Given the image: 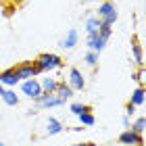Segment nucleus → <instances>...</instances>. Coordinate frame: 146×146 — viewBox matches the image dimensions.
I'll use <instances>...</instances> for the list:
<instances>
[{
	"label": "nucleus",
	"mask_w": 146,
	"mask_h": 146,
	"mask_svg": "<svg viewBox=\"0 0 146 146\" xmlns=\"http://www.w3.org/2000/svg\"><path fill=\"white\" fill-rule=\"evenodd\" d=\"M36 69V75H42V73H52V71H58L63 67V58L54 54V52H42L38 54L34 61H31Z\"/></svg>",
	"instance_id": "1"
},
{
	"label": "nucleus",
	"mask_w": 146,
	"mask_h": 146,
	"mask_svg": "<svg viewBox=\"0 0 146 146\" xmlns=\"http://www.w3.org/2000/svg\"><path fill=\"white\" fill-rule=\"evenodd\" d=\"M96 17L107 25H115V21L119 19L115 0H102V2L98 4V9H96Z\"/></svg>",
	"instance_id": "2"
},
{
	"label": "nucleus",
	"mask_w": 146,
	"mask_h": 146,
	"mask_svg": "<svg viewBox=\"0 0 146 146\" xmlns=\"http://www.w3.org/2000/svg\"><path fill=\"white\" fill-rule=\"evenodd\" d=\"M54 107H65V100L58 98L56 94H48V92H42L36 100H34V109L38 111H48V109H54Z\"/></svg>",
	"instance_id": "3"
},
{
	"label": "nucleus",
	"mask_w": 146,
	"mask_h": 146,
	"mask_svg": "<svg viewBox=\"0 0 146 146\" xmlns=\"http://www.w3.org/2000/svg\"><path fill=\"white\" fill-rule=\"evenodd\" d=\"M19 88H21V94L31 98V100H36V98L42 94V86H40V82L36 77H29V79H25V82H19Z\"/></svg>",
	"instance_id": "4"
},
{
	"label": "nucleus",
	"mask_w": 146,
	"mask_h": 146,
	"mask_svg": "<svg viewBox=\"0 0 146 146\" xmlns=\"http://www.w3.org/2000/svg\"><path fill=\"white\" fill-rule=\"evenodd\" d=\"M119 144H123V146H144V136L136 134V131H131L127 127L119 134Z\"/></svg>",
	"instance_id": "5"
},
{
	"label": "nucleus",
	"mask_w": 146,
	"mask_h": 146,
	"mask_svg": "<svg viewBox=\"0 0 146 146\" xmlns=\"http://www.w3.org/2000/svg\"><path fill=\"white\" fill-rule=\"evenodd\" d=\"M67 84L71 86L73 92H79L86 88V79H84V73L79 71L77 67H71L69 69V77H67Z\"/></svg>",
	"instance_id": "6"
},
{
	"label": "nucleus",
	"mask_w": 146,
	"mask_h": 146,
	"mask_svg": "<svg viewBox=\"0 0 146 146\" xmlns=\"http://www.w3.org/2000/svg\"><path fill=\"white\" fill-rule=\"evenodd\" d=\"M79 42V34L75 27H69L67 31H65V36L61 38V42H58V46H61L63 50H73Z\"/></svg>",
	"instance_id": "7"
},
{
	"label": "nucleus",
	"mask_w": 146,
	"mask_h": 146,
	"mask_svg": "<svg viewBox=\"0 0 146 146\" xmlns=\"http://www.w3.org/2000/svg\"><path fill=\"white\" fill-rule=\"evenodd\" d=\"M13 69H15L17 77H19V82H25V79H29V77H38V75H36V69H34V65H31V61L19 63V65H15Z\"/></svg>",
	"instance_id": "8"
},
{
	"label": "nucleus",
	"mask_w": 146,
	"mask_h": 146,
	"mask_svg": "<svg viewBox=\"0 0 146 146\" xmlns=\"http://www.w3.org/2000/svg\"><path fill=\"white\" fill-rule=\"evenodd\" d=\"M0 84H2L4 88H17V86H19V77H17L15 69L9 67V69L0 71Z\"/></svg>",
	"instance_id": "9"
},
{
	"label": "nucleus",
	"mask_w": 146,
	"mask_h": 146,
	"mask_svg": "<svg viewBox=\"0 0 146 146\" xmlns=\"http://www.w3.org/2000/svg\"><path fill=\"white\" fill-rule=\"evenodd\" d=\"M107 40L104 38H100V36H88V40H86V46H88V50H92V52H98V54H100V52L107 48Z\"/></svg>",
	"instance_id": "10"
},
{
	"label": "nucleus",
	"mask_w": 146,
	"mask_h": 146,
	"mask_svg": "<svg viewBox=\"0 0 146 146\" xmlns=\"http://www.w3.org/2000/svg\"><path fill=\"white\" fill-rule=\"evenodd\" d=\"M54 94L58 96V98H63L65 102H69L73 96H75V92L71 90V86L65 82V79H58V84H56V90H54Z\"/></svg>",
	"instance_id": "11"
},
{
	"label": "nucleus",
	"mask_w": 146,
	"mask_h": 146,
	"mask_svg": "<svg viewBox=\"0 0 146 146\" xmlns=\"http://www.w3.org/2000/svg\"><path fill=\"white\" fill-rule=\"evenodd\" d=\"M131 56H134V63L138 67H144V50H142V44L138 42V38L131 40Z\"/></svg>",
	"instance_id": "12"
},
{
	"label": "nucleus",
	"mask_w": 146,
	"mask_h": 146,
	"mask_svg": "<svg viewBox=\"0 0 146 146\" xmlns=\"http://www.w3.org/2000/svg\"><path fill=\"white\" fill-rule=\"evenodd\" d=\"M63 131H65V125L56 117H48V121H46V134L56 136V134H63Z\"/></svg>",
	"instance_id": "13"
},
{
	"label": "nucleus",
	"mask_w": 146,
	"mask_h": 146,
	"mask_svg": "<svg viewBox=\"0 0 146 146\" xmlns=\"http://www.w3.org/2000/svg\"><path fill=\"white\" fill-rule=\"evenodd\" d=\"M0 98H2V102L6 107H17L19 104V94H15V88H4Z\"/></svg>",
	"instance_id": "14"
},
{
	"label": "nucleus",
	"mask_w": 146,
	"mask_h": 146,
	"mask_svg": "<svg viewBox=\"0 0 146 146\" xmlns=\"http://www.w3.org/2000/svg\"><path fill=\"white\" fill-rule=\"evenodd\" d=\"M100 23L102 21L96 15H90L88 19H86V34H88V36H96L98 29H100Z\"/></svg>",
	"instance_id": "15"
},
{
	"label": "nucleus",
	"mask_w": 146,
	"mask_h": 146,
	"mask_svg": "<svg viewBox=\"0 0 146 146\" xmlns=\"http://www.w3.org/2000/svg\"><path fill=\"white\" fill-rule=\"evenodd\" d=\"M144 100H146V92H144V86H138V88L131 92V96H129V102L131 104H136L138 109L144 107Z\"/></svg>",
	"instance_id": "16"
},
{
	"label": "nucleus",
	"mask_w": 146,
	"mask_h": 146,
	"mask_svg": "<svg viewBox=\"0 0 146 146\" xmlns=\"http://www.w3.org/2000/svg\"><path fill=\"white\" fill-rule=\"evenodd\" d=\"M38 82H40V86H42V92L54 94L56 84H58V79H56V77H42V79H38Z\"/></svg>",
	"instance_id": "17"
},
{
	"label": "nucleus",
	"mask_w": 146,
	"mask_h": 146,
	"mask_svg": "<svg viewBox=\"0 0 146 146\" xmlns=\"http://www.w3.org/2000/svg\"><path fill=\"white\" fill-rule=\"evenodd\" d=\"M77 119H79V125H84V127H92V125L96 123V117H94V113H92V111L79 113Z\"/></svg>",
	"instance_id": "18"
},
{
	"label": "nucleus",
	"mask_w": 146,
	"mask_h": 146,
	"mask_svg": "<svg viewBox=\"0 0 146 146\" xmlns=\"http://www.w3.org/2000/svg\"><path fill=\"white\" fill-rule=\"evenodd\" d=\"M129 129H131V131H136V134H142V136H144L146 119H144V117H136L134 121H129Z\"/></svg>",
	"instance_id": "19"
},
{
	"label": "nucleus",
	"mask_w": 146,
	"mask_h": 146,
	"mask_svg": "<svg viewBox=\"0 0 146 146\" xmlns=\"http://www.w3.org/2000/svg\"><path fill=\"white\" fill-rule=\"evenodd\" d=\"M69 111H71V115H79V113H86V111H92L90 104H84V102H71L69 104Z\"/></svg>",
	"instance_id": "20"
},
{
	"label": "nucleus",
	"mask_w": 146,
	"mask_h": 146,
	"mask_svg": "<svg viewBox=\"0 0 146 146\" xmlns=\"http://www.w3.org/2000/svg\"><path fill=\"white\" fill-rule=\"evenodd\" d=\"M84 61H86V65H88V67L96 69V67H98V52L88 50V52H86V56H84Z\"/></svg>",
	"instance_id": "21"
},
{
	"label": "nucleus",
	"mask_w": 146,
	"mask_h": 146,
	"mask_svg": "<svg viewBox=\"0 0 146 146\" xmlns=\"http://www.w3.org/2000/svg\"><path fill=\"white\" fill-rule=\"evenodd\" d=\"M98 36H100V38H104V40L109 42V40H111V36H113V25L100 23V29H98Z\"/></svg>",
	"instance_id": "22"
},
{
	"label": "nucleus",
	"mask_w": 146,
	"mask_h": 146,
	"mask_svg": "<svg viewBox=\"0 0 146 146\" xmlns=\"http://www.w3.org/2000/svg\"><path fill=\"white\" fill-rule=\"evenodd\" d=\"M131 79H134L138 86H142V84H144V69H142V67H138V71L134 73V75H131Z\"/></svg>",
	"instance_id": "23"
},
{
	"label": "nucleus",
	"mask_w": 146,
	"mask_h": 146,
	"mask_svg": "<svg viewBox=\"0 0 146 146\" xmlns=\"http://www.w3.org/2000/svg\"><path fill=\"white\" fill-rule=\"evenodd\" d=\"M136 104H131V102H127V104H125V115H127V117H134L136 115Z\"/></svg>",
	"instance_id": "24"
},
{
	"label": "nucleus",
	"mask_w": 146,
	"mask_h": 146,
	"mask_svg": "<svg viewBox=\"0 0 146 146\" xmlns=\"http://www.w3.org/2000/svg\"><path fill=\"white\" fill-rule=\"evenodd\" d=\"M121 125H123V127H129V117H127V115L121 119Z\"/></svg>",
	"instance_id": "25"
},
{
	"label": "nucleus",
	"mask_w": 146,
	"mask_h": 146,
	"mask_svg": "<svg viewBox=\"0 0 146 146\" xmlns=\"http://www.w3.org/2000/svg\"><path fill=\"white\" fill-rule=\"evenodd\" d=\"M2 92H4V86H2V84H0V96H2Z\"/></svg>",
	"instance_id": "26"
},
{
	"label": "nucleus",
	"mask_w": 146,
	"mask_h": 146,
	"mask_svg": "<svg viewBox=\"0 0 146 146\" xmlns=\"http://www.w3.org/2000/svg\"><path fill=\"white\" fill-rule=\"evenodd\" d=\"M86 2H98V0H86Z\"/></svg>",
	"instance_id": "27"
},
{
	"label": "nucleus",
	"mask_w": 146,
	"mask_h": 146,
	"mask_svg": "<svg viewBox=\"0 0 146 146\" xmlns=\"http://www.w3.org/2000/svg\"><path fill=\"white\" fill-rule=\"evenodd\" d=\"M0 146H9V144H4V142H0Z\"/></svg>",
	"instance_id": "28"
}]
</instances>
